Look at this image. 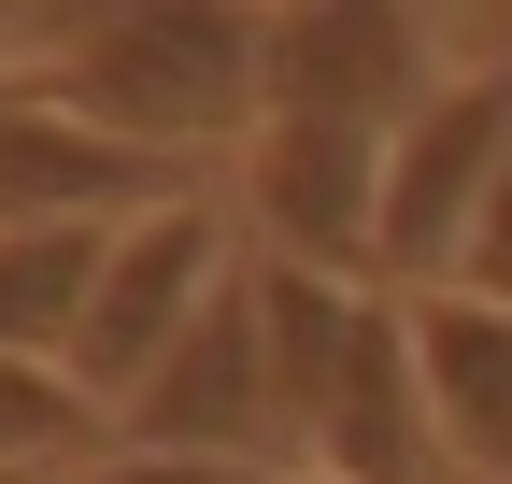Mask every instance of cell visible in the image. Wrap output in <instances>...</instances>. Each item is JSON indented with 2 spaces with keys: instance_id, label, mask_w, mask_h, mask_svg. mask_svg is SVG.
Wrapping results in <instances>:
<instances>
[{
  "instance_id": "cell-1",
  "label": "cell",
  "mask_w": 512,
  "mask_h": 484,
  "mask_svg": "<svg viewBox=\"0 0 512 484\" xmlns=\"http://www.w3.org/2000/svg\"><path fill=\"white\" fill-rule=\"evenodd\" d=\"M29 86L72 129L185 171L200 143H256V114H271V15H242V0H114V15L57 29V57H29Z\"/></svg>"
},
{
  "instance_id": "cell-2",
  "label": "cell",
  "mask_w": 512,
  "mask_h": 484,
  "mask_svg": "<svg viewBox=\"0 0 512 484\" xmlns=\"http://www.w3.org/2000/svg\"><path fill=\"white\" fill-rule=\"evenodd\" d=\"M512 157V72H456L399 157H384V228H370V285L384 299H441L470 271V228H484V186Z\"/></svg>"
},
{
  "instance_id": "cell-3",
  "label": "cell",
  "mask_w": 512,
  "mask_h": 484,
  "mask_svg": "<svg viewBox=\"0 0 512 484\" xmlns=\"http://www.w3.org/2000/svg\"><path fill=\"white\" fill-rule=\"evenodd\" d=\"M441 86H456L441 15H413V0H299V15H271V114H299V129H356L399 157V129Z\"/></svg>"
},
{
  "instance_id": "cell-4",
  "label": "cell",
  "mask_w": 512,
  "mask_h": 484,
  "mask_svg": "<svg viewBox=\"0 0 512 484\" xmlns=\"http://www.w3.org/2000/svg\"><path fill=\"white\" fill-rule=\"evenodd\" d=\"M228 214L185 186V200H157V214H128L114 228V257H100V299H86V342H72V385L114 413V399H143L157 385V356L185 342L228 299Z\"/></svg>"
},
{
  "instance_id": "cell-5",
  "label": "cell",
  "mask_w": 512,
  "mask_h": 484,
  "mask_svg": "<svg viewBox=\"0 0 512 484\" xmlns=\"http://www.w3.org/2000/svg\"><path fill=\"white\" fill-rule=\"evenodd\" d=\"M114 442L143 456H214V470H271L285 484V399H271V342H256V285L228 271V299L157 356L143 399H114Z\"/></svg>"
},
{
  "instance_id": "cell-6",
  "label": "cell",
  "mask_w": 512,
  "mask_h": 484,
  "mask_svg": "<svg viewBox=\"0 0 512 484\" xmlns=\"http://www.w3.org/2000/svg\"><path fill=\"white\" fill-rule=\"evenodd\" d=\"M299 470H328V484H427V470H441L427 371H413V299H384V285H370L356 356H342L328 413H313V456H299Z\"/></svg>"
},
{
  "instance_id": "cell-7",
  "label": "cell",
  "mask_w": 512,
  "mask_h": 484,
  "mask_svg": "<svg viewBox=\"0 0 512 484\" xmlns=\"http://www.w3.org/2000/svg\"><path fill=\"white\" fill-rule=\"evenodd\" d=\"M413 371H427V428L470 484H512V314L470 285L413 299Z\"/></svg>"
},
{
  "instance_id": "cell-8",
  "label": "cell",
  "mask_w": 512,
  "mask_h": 484,
  "mask_svg": "<svg viewBox=\"0 0 512 484\" xmlns=\"http://www.w3.org/2000/svg\"><path fill=\"white\" fill-rule=\"evenodd\" d=\"M100 257H114V228H0V356L72 371L86 299H100Z\"/></svg>"
},
{
  "instance_id": "cell-9",
  "label": "cell",
  "mask_w": 512,
  "mask_h": 484,
  "mask_svg": "<svg viewBox=\"0 0 512 484\" xmlns=\"http://www.w3.org/2000/svg\"><path fill=\"white\" fill-rule=\"evenodd\" d=\"M86 428H100V399H86L72 371H29V356H0V470H29V484H43Z\"/></svg>"
},
{
  "instance_id": "cell-10",
  "label": "cell",
  "mask_w": 512,
  "mask_h": 484,
  "mask_svg": "<svg viewBox=\"0 0 512 484\" xmlns=\"http://www.w3.org/2000/svg\"><path fill=\"white\" fill-rule=\"evenodd\" d=\"M72 484H271V470H214V456H143V442H114V456H86Z\"/></svg>"
},
{
  "instance_id": "cell-11",
  "label": "cell",
  "mask_w": 512,
  "mask_h": 484,
  "mask_svg": "<svg viewBox=\"0 0 512 484\" xmlns=\"http://www.w3.org/2000/svg\"><path fill=\"white\" fill-rule=\"evenodd\" d=\"M456 285L512 314V157H498V186H484V228H470V271H456Z\"/></svg>"
},
{
  "instance_id": "cell-12",
  "label": "cell",
  "mask_w": 512,
  "mask_h": 484,
  "mask_svg": "<svg viewBox=\"0 0 512 484\" xmlns=\"http://www.w3.org/2000/svg\"><path fill=\"white\" fill-rule=\"evenodd\" d=\"M285 484H328V470H285Z\"/></svg>"
},
{
  "instance_id": "cell-13",
  "label": "cell",
  "mask_w": 512,
  "mask_h": 484,
  "mask_svg": "<svg viewBox=\"0 0 512 484\" xmlns=\"http://www.w3.org/2000/svg\"><path fill=\"white\" fill-rule=\"evenodd\" d=\"M0 100H15V72H0Z\"/></svg>"
},
{
  "instance_id": "cell-14",
  "label": "cell",
  "mask_w": 512,
  "mask_h": 484,
  "mask_svg": "<svg viewBox=\"0 0 512 484\" xmlns=\"http://www.w3.org/2000/svg\"><path fill=\"white\" fill-rule=\"evenodd\" d=\"M0 484H29V470H0Z\"/></svg>"
}]
</instances>
